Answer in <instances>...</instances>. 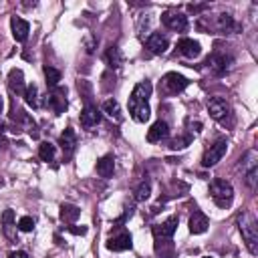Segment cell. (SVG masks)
I'll return each mask as SVG.
<instances>
[{
    "instance_id": "6da1fadb",
    "label": "cell",
    "mask_w": 258,
    "mask_h": 258,
    "mask_svg": "<svg viewBox=\"0 0 258 258\" xmlns=\"http://www.w3.org/2000/svg\"><path fill=\"white\" fill-rule=\"evenodd\" d=\"M238 228H240V234L244 238V244L246 248L250 250V254H258V226H256V220L252 214L248 212H242L238 216Z\"/></svg>"
},
{
    "instance_id": "7a4b0ae2",
    "label": "cell",
    "mask_w": 258,
    "mask_h": 258,
    "mask_svg": "<svg viewBox=\"0 0 258 258\" xmlns=\"http://www.w3.org/2000/svg\"><path fill=\"white\" fill-rule=\"evenodd\" d=\"M210 194H212V200L218 208L226 210L232 206V200H234V189L232 185L226 181V179H214L210 183Z\"/></svg>"
},
{
    "instance_id": "3957f363",
    "label": "cell",
    "mask_w": 258,
    "mask_h": 258,
    "mask_svg": "<svg viewBox=\"0 0 258 258\" xmlns=\"http://www.w3.org/2000/svg\"><path fill=\"white\" fill-rule=\"evenodd\" d=\"M242 173H244V179L248 183L250 189H256V179H258V153L256 149H250L244 157H242Z\"/></svg>"
},
{
    "instance_id": "277c9868",
    "label": "cell",
    "mask_w": 258,
    "mask_h": 258,
    "mask_svg": "<svg viewBox=\"0 0 258 258\" xmlns=\"http://www.w3.org/2000/svg\"><path fill=\"white\" fill-rule=\"evenodd\" d=\"M187 85H189V81H187L183 75H179V73H167V75L161 79V83H159V91H161L163 95H177V93H181Z\"/></svg>"
},
{
    "instance_id": "5b68a950",
    "label": "cell",
    "mask_w": 258,
    "mask_h": 258,
    "mask_svg": "<svg viewBox=\"0 0 258 258\" xmlns=\"http://www.w3.org/2000/svg\"><path fill=\"white\" fill-rule=\"evenodd\" d=\"M226 151H228V141L226 139H218L214 145H210V149L204 153V157H202V165L204 167H214L224 155H226Z\"/></svg>"
},
{
    "instance_id": "8992f818",
    "label": "cell",
    "mask_w": 258,
    "mask_h": 258,
    "mask_svg": "<svg viewBox=\"0 0 258 258\" xmlns=\"http://www.w3.org/2000/svg\"><path fill=\"white\" fill-rule=\"evenodd\" d=\"M46 105L52 109V113L60 115L67 111V89L64 87H54L50 89V93L46 95Z\"/></svg>"
},
{
    "instance_id": "52a82bcc",
    "label": "cell",
    "mask_w": 258,
    "mask_h": 258,
    "mask_svg": "<svg viewBox=\"0 0 258 258\" xmlns=\"http://www.w3.org/2000/svg\"><path fill=\"white\" fill-rule=\"evenodd\" d=\"M208 113H210L212 119L224 123L226 117L230 115V105H228V101L222 99V97H212V99L208 101Z\"/></svg>"
},
{
    "instance_id": "ba28073f",
    "label": "cell",
    "mask_w": 258,
    "mask_h": 258,
    "mask_svg": "<svg viewBox=\"0 0 258 258\" xmlns=\"http://www.w3.org/2000/svg\"><path fill=\"white\" fill-rule=\"evenodd\" d=\"M206 64H208V69L214 73V75H224L228 69H230V64H232V56H228V54H222V52H214V54H210L208 58H206Z\"/></svg>"
},
{
    "instance_id": "9c48e42d",
    "label": "cell",
    "mask_w": 258,
    "mask_h": 258,
    "mask_svg": "<svg viewBox=\"0 0 258 258\" xmlns=\"http://www.w3.org/2000/svg\"><path fill=\"white\" fill-rule=\"evenodd\" d=\"M161 22H163L169 30H175V32L187 30V16H183V14H179V12H163V14H161Z\"/></svg>"
},
{
    "instance_id": "30bf717a",
    "label": "cell",
    "mask_w": 258,
    "mask_h": 258,
    "mask_svg": "<svg viewBox=\"0 0 258 258\" xmlns=\"http://www.w3.org/2000/svg\"><path fill=\"white\" fill-rule=\"evenodd\" d=\"M58 145H60V149H62V157H64V159H71L73 153H75V147H77V135H75L73 127H67V129L60 133Z\"/></svg>"
},
{
    "instance_id": "8fae6325",
    "label": "cell",
    "mask_w": 258,
    "mask_h": 258,
    "mask_svg": "<svg viewBox=\"0 0 258 258\" xmlns=\"http://www.w3.org/2000/svg\"><path fill=\"white\" fill-rule=\"evenodd\" d=\"M177 216H171V218H167L163 224H159V226H155L153 228V234H155V242H161V240H171V236L175 234V230H177Z\"/></svg>"
},
{
    "instance_id": "7c38bea8",
    "label": "cell",
    "mask_w": 258,
    "mask_h": 258,
    "mask_svg": "<svg viewBox=\"0 0 258 258\" xmlns=\"http://www.w3.org/2000/svg\"><path fill=\"white\" fill-rule=\"evenodd\" d=\"M210 28H212V30H216V32H222V34H226V32H232V30H236V28H238V24L234 22L232 14H228V12H222V14L214 16V22L210 24Z\"/></svg>"
},
{
    "instance_id": "4fadbf2b",
    "label": "cell",
    "mask_w": 258,
    "mask_h": 258,
    "mask_svg": "<svg viewBox=\"0 0 258 258\" xmlns=\"http://www.w3.org/2000/svg\"><path fill=\"white\" fill-rule=\"evenodd\" d=\"M145 46H147L149 52H153V54H163V52L167 50V46H169V40H167L163 34H159V32H151V34L147 36V40H145Z\"/></svg>"
},
{
    "instance_id": "5bb4252c",
    "label": "cell",
    "mask_w": 258,
    "mask_h": 258,
    "mask_svg": "<svg viewBox=\"0 0 258 258\" xmlns=\"http://www.w3.org/2000/svg\"><path fill=\"white\" fill-rule=\"evenodd\" d=\"M177 52L185 58H196V56H200L202 46L194 38H181V40H177Z\"/></svg>"
},
{
    "instance_id": "9a60e30c",
    "label": "cell",
    "mask_w": 258,
    "mask_h": 258,
    "mask_svg": "<svg viewBox=\"0 0 258 258\" xmlns=\"http://www.w3.org/2000/svg\"><path fill=\"white\" fill-rule=\"evenodd\" d=\"M129 113L137 123H145L151 115L147 101H133V99H129Z\"/></svg>"
},
{
    "instance_id": "2e32d148",
    "label": "cell",
    "mask_w": 258,
    "mask_h": 258,
    "mask_svg": "<svg viewBox=\"0 0 258 258\" xmlns=\"http://www.w3.org/2000/svg\"><path fill=\"white\" fill-rule=\"evenodd\" d=\"M131 246H133V240H131L129 232H121V234L107 240V248L113 250V252H123V250H129Z\"/></svg>"
},
{
    "instance_id": "e0dca14e",
    "label": "cell",
    "mask_w": 258,
    "mask_h": 258,
    "mask_svg": "<svg viewBox=\"0 0 258 258\" xmlns=\"http://www.w3.org/2000/svg\"><path fill=\"white\" fill-rule=\"evenodd\" d=\"M99 123H101V111L97 107H93V105H87L83 109V113H81V125L85 129H93Z\"/></svg>"
},
{
    "instance_id": "ac0fdd59",
    "label": "cell",
    "mask_w": 258,
    "mask_h": 258,
    "mask_svg": "<svg viewBox=\"0 0 258 258\" xmlns=\"http://www.w3.org/2000/svg\"><path fill=\"white\" fill-rule=\"evenodd\" d=\"M10 28H12V36H14V40L24 42V40L28 38L30 26H28L26 20H22V18H18V16H12V18H10Z\"/></svg>"
},
{
    "instance_id": "d6986e66",
    "label": "cell",
    "mask_w": 258,
    "mask_h": 258,
    "mask_svg": "<svg viewBox=\"0 0 258 258\" xmlns=\"http://www.w3.org/2000/svg\"><path fill=\"white\" fill-rule=\"evenodd\" d=\"M167 135H169L167 123H165V121H155V123L149 127V131H147V141H149V143H157V141L165 139Z\"/></svg>"
},
{
    "instance_id": "ffe728a7",
    "label": "cell",
    "mask_w": 258,
    "mask_h": 258,
    "mask_svg": "<svg viewBox=\"0 0 258 258\" xmlns=\"http://www.w3.org/2000/svg\"><path fill=\"white\" fill-rule=\"evenodd\" d=\"M189 232L191 234H204L206 230H208V226H210V220H208V216L206 214H202V212H194L191 214V218H189Z\"/></svg>"
},
{
    "instance_id": "44dd1931",
    "label": "cell",
    "mask_w": 258,
    "mask_h": 258,
    "mask_svg": "<svg viewBox=\"0 0 258 258\" xmlns=\"http://www.w3.org/2000/svg\"><path fill=\"white\" fill-rule=\"evenodd\" d=\"M8 87L14 91V93H22L24 95V89H26V85H24V75H22V71L20 69H12L10 73H8Z\"/></svg>"
},
{
    "instance_id": "7402d4cb",
    "label": "cell",
    "mask_w": 258,
    "mask_h": 258,
    "mask_svg": "<svg viewBox=\"0 0 258 258\" xmlns=\"http://www.w3.org/2000/svg\"><path fill=\"white\" fill-rule=\"evenodd\" d=\"M151 91H153V85H151L147 79H145V81H139V83L135 85V89H133V93H131L129 99H133V101H147L149 95H151Z\"/></svg>"
},
{
    "instance_id": "603a6c76",
    "label": "cell",
    "mask_w": 258,
    "mask_h": 258,
    "mask_svg": "<svg viewBox=\"0 0 258 258\" xmlns=\"http://www.w3.org/2000/svg\"><path fill=\"white\" fill-rule=\"evenodd\" d=\"M113 171H115V157L113 155H103L97 161V173L101 177H111Z\"/></svg>"
},
{
    "instance_id": "cb8c5ba5",
    "label": "cell",
    "mask_w": 258,
    "mask_h": 258,
    "mask_svg": "<svg viewBox=\"0 0 258 258\" xmlns=\"http://www.w3.org/2000/svg\"><path fill=\"white\" fill-rule=\"evenodd\" d=\"M105 62H107V67L109 69H119L121 67V62H123V54H121V50H119V46H109L107 50H105Z\"/></svg>"
},
{
    "instance_id": "d4e9b609",
    "label": "cell",
    "mask_w": 258,
    "mask_h": 258,
    "mask_svg": "<svg viewBox=\"0 0 258 258\" xmlns=\"http://www.w3.org/2000/svg\"><path fill=\"white\" fill-rule=\"evenodd\" d=\"M58 216H60V220H62V222H67V224H73V222H77V220H79V216H81V210H79L75 204H62V206H60V212H58Z\"/></svg>"
},
{
    "instance_id": "484cf974",
    "label": "cell",
    "mask_w": 258,
    "mask_h": 258,
    "mask_svg": "<svg viewBox=\"0 0 258 258\" xmlns=\"http://www.w3.org/2000/svg\"><path fill=\"white\" fill-rule=\"evenodd\" d=\"M103 113H107V115H109L113 121H117V123H121V121H123L121 107H119L117 99H107V101L103 103Z\"/></svg>"
},
{
    "instance_id": "4316f807",
    "label": "cell",
    "mask_w": 258,
    "mask_h": 258,
    "mask_svg": "<svg viewBox=\"0 0 258 258\" xmlns=\"http://www.w3.org/2000/svg\"><path fill=\"white\" fill-rule=\"evenodd\" d=\"M24 101H26V105H28V107H32V109H36V107L40 105L36 85H26V89H24Z\"/></svg>"
},
{
    "instance_id": "83f0119b",
    "label": "cell",
    "mask_w": 258,
    "mask_h": 258,
    "mask_svg": "<svg viewBox=\"0 0 258 258\" xmlns=\"http://www.w3.org/2000/svg\"><path fill=\"white\" fill-rule=\"evenodd\" d=\"M54 153H56V147L50 143V141H42L40 147H38V157L42 161H52L54 159Z\"/></svg>"
},
{
    "instance_id": "f1b7e54d",
    "label": "cell",
    "mask_w": 258,
    "mask_h": 258,
    "mask_svg": "<svg viewBox=\"0 0 258 258\" xmlns=\"http://www.w3.org/2000/svg\"><path fill=\"white\" fill-rule=\"evenodd\" d=\"M44 79H46V85H48V89H54V87H58V83H60V73L54 69V67H44Z\"/></svg>"
},
{
    "instance_id": "f546056e",
    "label": "cell",
    "mask_w": 258,
    "mask_h": 258,
    "mask_svg": "<svg viewBox=\"0 0 258 258\" xmlns=\"http://www.w3.org/2000/svg\"><path fill=\"white\" fill-rule=\"evenodd\" d=\"M149 194H151V183H149V181H141V183L135 187L133 198H135V202H145V200L149 198Z\"/></svg>"
},
{
    "instance_id": "4dcf8cb0",
    "label": "cell",
    "mask_w": 258,
    "mask_h": 258,
    "mask_svg": "<svg viewBox=\"0 0 258 258\" xmlns=\"http://www.w3.org/2000/svg\"><path fill=\"white\" fill-rule=\"evenodd\" d=\"M2 224H4V234H6L8 238H12V234H10V228L14 226V212H12V210H4V214H2Z\"/></svg>"
},
{
    "instance_id": "1f68e13d",
    "label": "cell",
    "mask_w": 258,
    "mask_h": 258,
    "mask_svg": "<svg viewBox=\"0 0 258 258\" xmlns=\"http://www.w3.org/2000/svg\"><path fill=\"white\" fill-rule=\"evenodd\" d=\"M32 228H34V220L30 216H22L18 220V230L20 232H32Z\"/></svg>"
},
{
    "instance_id": "d6a6232c",
    "label": "cell",
    "mask_w": 258,
    "mask_h": 258,
    "mask_svg": "<svg viewBox=\"0 0 258 258\" xmlns=\"http://www.w3.org/2000/svg\"><path fill=\"white\" fill-rule=\"evenodd\" d=\"M189 141H191V137H179V139H175V141L171 143V147H173V149H183Z\"/></svg>"
},
{
    "instance_id": "836d02e7",
    "label": "cell",
    "mask_w": 258,
    "mask_h": 258,
    "mask_svg": "<svg viewBox=\"0 0 258 258\" xmlns=\"http://www.w3.org/2000/svg\"><path fill=\"white\" fill-rule=\"evenodd\" d=\"M204 8H208V4H189V6H187V10L194 12V14H198V12L204 10Z\"/></svg>"
},
{
    "instance_id": "e575fe53",
    "label": "cell",
    "mask_w": 258,
    "mask_h": 258,
    "mask_svg": "<svg viewBox=\"0 0 258 258\" xmlns=\"http://www.w3.org/2000/svg\"><path fill=\"white\" fill-rule=\"evenodd\" d=\"M69 232H71V234H77V236H83V234H87V226H81V228L69 226Z\"/></svg>"
},
{
    "instance_id": "d590c367",
    "label": "cell",
    "mask_w": 258,
    "mask_h": 258,
    "mask_svg": "<svg viewBox=\"0 0 258 258\" xmlns=\"http://www.w3.org/2000/svg\"><path fill=\"white\" fill-rule=\"evenodd\" d=\"M8 258H28V254H26V252H22V250H16V252H10V254H8Z\"/></svg>"
},
{
    "instance_id": "8d00e7d4",
    "label": "cell",
    "mask_w": 258,
    "mask_h": 258,
    "mask_svg": "<svg viewBox=\"0 0 258 258\" xmlns=\"http://www.w3.org/2000/svg\"><path fill=\"white\" fill-rule=\"evenodd\" d=\"M2 107H4V101H2V97H0V113H2Z\"/></svg>"
},
{
    "instance_id": "74e56055",
    "label": "cell",
    "mask_w": 258,
    "mask_h": 258,
    "mask_svg": "<svg viewBox=\"0 0 258 258\" xmlns=\"http://www.w3.org/2000/svg\"><path fill=\"white\" fill-rule=\"evenodd\" d=\"M2 131H4V123L0 121V133H2Z\"/></svg>"
},
{
    "instance_id": "f35d334b",
    "label": "cell",
    "mask_w": 258,
    "mask_h": 258,
    "mask_svg": "<svg viewBox=\"0 0 258 258\" xmlns=\"http://www.w3.org/2000/svg\"><path fill=\"white\" fill-rule=\"evenodd\" d=\"M0 147H2V139H0Z\"/></svg>"
},
{
    "instance_id": "ab89813d",
    "label": "cell",
    "mask_w": 258,
    "mask_h": 258,
    "mask_svg": "<svg viewBox=\"0 0 258 258\" xmlns=\"http://www.w3.org/2000/svg\"><path fill=\"white\" fill-rule=\"evenodd\" d=\"M0 185H2V179H0Z\"/></svg>"
}]
</instances>
